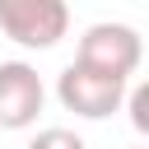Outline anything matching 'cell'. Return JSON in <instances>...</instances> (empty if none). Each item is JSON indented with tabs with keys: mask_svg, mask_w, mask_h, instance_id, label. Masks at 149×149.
I'll list each match as a JSON object with an SVG mask.
<instances>
[{
	"mask_svg": "<svg viewBox=\"0 0 149 149\" xmlns=\"http://www.w3.org/2000/svg\"><path fill=\"white\" fill-rule=\"evenodd\" d=\"M28 149H88V144L74 130H65V126H47V130H37L28 140Z\"/></svg>",
	"mask_w": 149,
	"mask_h": 149,
	"instance_id": "cell-5",
	"label": "cell"
},
{
	"mask_svg": "<svg viewBox=\"0 0 149 149\" xmlns=\"http://www.w3.org/2000/svg\"><path fill=\"white\" fill-rule=\"evenodd\" d=\"M56 98H61L65 112H74L84 121H102V116H112L121 107L126 84L121 79H107L98 70H84V65H65L56 74Z\"/></svg>",
	"mask_w": 149,
	"mask_h": 149,
	"instance_id": "cell-3",
	"label": "cell"
},
{
	"mask_svg": "<svg viewBox=\"0 0 149 149\" xmlns=\"http://www.w3.org/2000/svg\"><path fill=\"white\" fill-rule=\"evenodd\" d=\"M140 56H144V42L130 23H88L84 37H79V56L74 65L84 70H98L107 79H130L140 70Z\"/></svg>",
	"mask_w": 149,
	"mask_h": 149,
	"instance_id": "cell-1",
	"label": "cell"
},
{
	"mask_svg": "<svg viewBox=\"0 0 149 149\" xmlns=\"http://www.w3.org/2000/svg\"><path fill=\"white\" fill-rule=\"evenodd\" d=\"M47 102L42 74L28 61H0V126L5 130H28Z\"/></svg>",
	"mask_w": 149,
	"mask_h": 149,
	"instance_id": "cell-4",
	"label": "cell"
},
{
	"mask_svg": "<svg viewBox=\"0 0 149 149\" xmlns=\"http://www.w3.org/2000/svg\"><path fill=\"white\" fill-rule=\"evenodd\" d=\"M130 126L144 135L149 130V88L144 84H135V93H130Z\"/></svg>",
	"mask_w": 149,
	"mask_h": 149,
	"instance_id": "cell-6",
	"label": "cell"
},
{
	"mask_svg": "<svg viewBox=\"0 0 149 149\" xmlns=\"http://www.w3.org/2000/svg\"><path fill=\"white\" fill-rule=\"evenodd\" d=\"M0 28L28 51H47L70 33V5L61 0H0Z\"/></svg>",
	"mask_w": 149,
	"mask_h": 149,
	"instance_id": "cell-2",
	"label": "cell"
}]
</instances>
